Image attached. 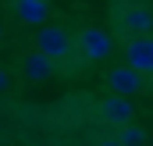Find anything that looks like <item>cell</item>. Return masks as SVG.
Instances as JSON below:
<instances>
[{"label":"cell","instance_id":"cell-1","mask_svg":"<svg viewBox=\"0 0 153 146\" xmlns=\"http://www.w3.org/2000/svg\"><path fill=\"white\" fill-rule=\"evenodd\" d=\"M36 50L46 57V61H64L71 54V36L61 29V25H43L36 36Z\"/></svg>","mask_w":153,"mask_h":146},{"label":"cell","instance_id":"cell-2","mask_svg":"<svg viewBox=\"0 0 153 146\" xmlns=\"http://www.w3.org/2000/svg\"><path fill=\"white\" fill-rule=\"evenodd\" d=\"M125 68L135 72L139 78L143 75H153V36H135L128 46H125Z\"/></svg>","mask_w":153,"mask_h":146},{"label":"cell","instance_id":"cell-3","mask_svg":"<svg viewBox=\"0 0 153 146\" xmlns=\"http://www.w3.org/2000/svg\"><path fill=\"white\" fill-rule=\"evenodd\" d=\"M111 50H114V39L103 29H82L78 32V54H82V61H103Z\"/></svg>","mask_w":153,"mask_h":146},{"label":"cell","instance_id":"cell-4","mask_svg":"<svg viewBox=\"0 0 153 146\" xmlns=\"http://www.w3.org/2000/svg\"><path fill=\"white\" fill-rule=\"evenodd\" d=\"M100 118H103L107 125H114V128H125V125H132V118H135V104L125 100V96H103V100H100Z\"/></svg>","mask_w":153,"mask_h":146},{"label":"cell","instance_id":"cell-5","mask_svg":"<svg viewBox=\"0 0 153 146\" xmlns=\"http://www.w3.org/2000/svg\"><path fill=\"white\" fill-rule=\"evenodd\" d=\"M103 78H107V86H111V96H125V100H128L132 93L143 89V78H139L135 72H128L125 64H121V68H111Z\"/></svg>","mask_w":153,"mask_h":146},{"label":"cell","instance_id":"cell-6","mask_svg":"<svg viewBox=\"0 0 153 146\" xmlns=\"http://www.w3.org/2000/svg\"><path fill=\"white\" fill-rule=\"evenodd\" d=\"M22 75H25L29 82H46V78L53 75V61H46L39 50H29V54L22 57Z\"/></svg>","mask_w":153,"mask_h":146},{"label":"cell","instance_id":"cell-7","mask_svg":"<svg viewBox=\"0 0 153 146\" xmlns=\"http://www.w3.org/2000/svg\"><path fill=\"white\" fill-rule=\"evenodd\" d=\"M14 11H18V22H25V25H43V18H46V0H14Z\"/></svg>","mask_w":153,"mask_h":146},{"label":"cell","instance_id":"cell-8","mask_svg":"<svg viewBox=\"0 0 153 146\" xmlns=\"http://www.w3.org/2000/svg\"><path fill=\"white\" fill-rule=\"evenodd\" d=\"M114 143L117 146H146L150 143V136H146V128L143 125H125V128H117V136H114Z\"/></svg>","mask_w":153,"mask_h":146},{"label":"cell","instance_id":"cell-9","mask_svg":"<svg viewBox=\"0 0 153 146\" xmlns=\"http://www.w3.org/2000/svg\"><path fill=\"white\" fill-rule=\"evenodd\" d=\"M125 25H128L135 36H146V32L153 29V14L146 11V7H132V11L125 14Z\"/></svg>","mask_w":153,"mask_h":146},{"label":"cell","instance_id":"cell-10","mask_svg":"<svg viewBox=\"0 0 153 146\" xmlns=\"http://www.w3.org/2000/svg\"><path fill=\"white\" fill-rule=\"evenodd\" d=\"M7 86H11V75H7V68H4V64H0V93H4Z\"/></svg>","mask_w":153,"mask_h":146},{"label":"cell","instance_id":"cell-11","mask_svg":"<svg viewBox=\"0 0 153 146\" xmlns=\"http://www.w3.org/2000/svg\"><path fill=\"white\" fill-rule=\"evenodd\" d=\"M96 146H117V143H114V139H100Z\"/></svg>","mask_w":153,"mask_h":146},{"label":"cell","instance_id":"cell-12","mask_svg":"<svg viewBox=\"0 0 153 146\" xmlns=\"http://www.w3.org/2000/svg\"><path fill=\"white\" fill-rule=\"evenodd\" d=\"M0 39H4V25H0Z\"/></svg>","mask_w":153,"mask_h":146}]
</instances>
